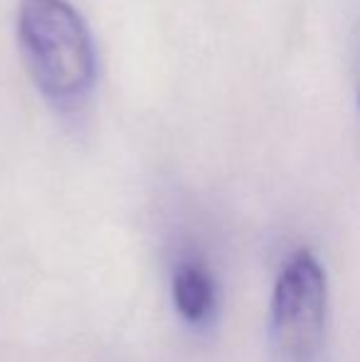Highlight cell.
I'll use <instances>...</instances> for the list:
<instances>
[{
	"label": "cell",
	"instance_id": "obj_1",
	"mask_svg": "<svg viewBox=\"0 0 360 362\" xmlns=\"http://www.w3.org/2000/svg\"><path fill=\"white\" fill-rule=\"evenodd\" d=\"M18 40L35 84L57 109H74L96 79V49L79 10L67 0H20Z\"/></svg>",
	"mask_w": 360,
	"mask_h": 362
},
{
	"label": "cell",
	"instance_id": "obj_3",
	"mask_svg": "<svg viewBox=\"0 0 360 362\" xmlns=\"http://www.w3.org/2000/svg\"><path fill=\"white\" fill-rule=\"evenodd\" d=\"M175 308L187 323H205L215 310V284L200 264H180L173 276Z\"/></svg>",
	"mask_w": 360,
	"mask_h": 362
},
{
	"label": "cell",
	"instance_id": "obj_2",
	"mask_svg": "<svg viewBox=\"0 0 360 362\" xmlns=\"http://www.w3.org/2000/svg\"><path fill=\"white\" fill-rule=\"evenodd\" d=\"M328 284L318 259L301 249L286 259L272 296V340L284 362H313L321 353Z\"/></svg>",
	"mask_w": 360,
	"mask_h": 362
}]
</instances>
